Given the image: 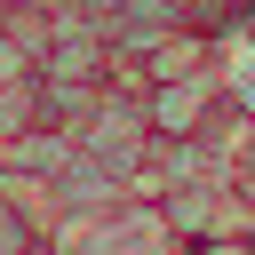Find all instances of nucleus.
I'll return each instance as SVG.
<instances>
[{
    "instance_id": "obj_5",
    "label": "nucleus",
    "mask_w": 255,
    "mask_h": 255,
    "mask_svg": "<svg viewBox=\"0 0 255 255\" xmlns=\"http://www.w3.org/2000/svg\"><path fill=\"white\" fill-rule=\"evenodd\" d=\"M0 8H16V0H0Z\"/></svg>"
},
{
    "instance_id": "obj_2",
    "label": "nucleus",
    "mask_w": 255,
    "mask_h": 255,
    "mask_svg": "<svg viewBox=\"0 0 255 255\" xmlns=\"http://www.w3.org/2000/svg\"><path fill=\"white\" fill-rule=\"evenodd\" d=\"M40 64H32V48L16 40V32H0V88H16V80H32Z\"/></svg>"
},
{
    "instance_id": "obj_4",
    "label": "nucleus",
    "mask_w": 255,
    "mask_h": 255,
    "mask_svg": "<svg viewBox=\"0 0 255 255\" xmlns=\"http://www.w3.org/2000/svg\"><path fill=\"white\" fill-rule=\"evenodd\" d=\"M247 255H255V231H247Z\"/></svg>"
},
{
    "instance_id": "obj_1",
    "label": "nucleus",
    "mask_w": 255,
    "mask_h": 255,
    "mask_svg": "<svg viewBox=\"0 0 255 255\" xmlns=\"http://www.w3.org/2000/svg\"><path fill=\"white\" fill-rule=\"evenodd\" d=\"M215 96H223V80H215V64L207 72H183V80H143V128H151V143H167V135H199V120L215 112Z\"/></svg>"
},
{
    "instance_id": "obj_3",
    "label": "nucleus",
    "mask_w": 255,
    "mask_h": 255,
    "mask_svg": "<svg viewBox=\"0 0 255 255\" xmlns=\"http://www.w3.org/2000/svg\"><path fill=\"white\" fill-rule=\"evenodd\" d=\"M24 255H64V247H48V239H32V247H24Z\"/></svg>"
}]
</instances>
